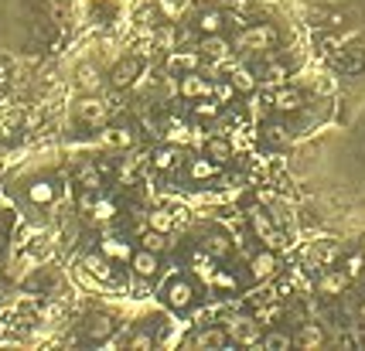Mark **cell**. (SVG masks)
Segmentation results:
<instances>
[{"label": "cell", "mask_w": 365, "mask_h": 351, "mask_svg": "<svg viewBox=\"0 0 365 351\" xmlns=\"http://www.w3.org/2000/svg\"><path fill=\"white\" fill-rule=\"evenodd\" d=\"M164 300H168V307H174V311H188L195 300V290L188 280H171L168 287H164Z\"/></svg>", "instance_id": "3"}, {"label": "cell", "mask_w": 365, "mask_h": 351, "mask_svg": "<svg viewBox=\"0 0 365 351\" xmlns=\"http://www.w3.org/2000/svg\"><path fill=\"white\" fill-rule=\"evenodd\" d=\"M301 102H304V96H301L297 89H277V93L270 96V106H273L277 113H290V109H301Z\"/></svg>", "instance_id": "9"}, {"label": "cell", "mask_w": 365, "mask_h": 351, "mask_svg": "<svg viewBox=\"0 0 365 351\" xmlns=\"http://www.w3.org/2000/svg\"><path fill=\"white\" fill-rule=\"evenodd\" d=\"M130 266H134L137 276H144V280H151V276L161 270V259H157L154 249H137L134 256H130Z\"/></svg>", "instance_id": "6"}, {"label": "cell", "mask_w": 365, "mask_h": 351, "mask_svg": "<svg viewBox=\"0 0 365 351\" xmlns=\"http://www.w3.org/2000/svg\"><path fill=\"white\" fill-rule=\"evenodd\" d=\"M76 113H79V119H86V123H93V126H96V123H103V119H106V102H103V99L86 96L82 102H79Z\"/></svg>", "instance_id": "10"}, {"label": "cell", "mask_w": 365, "mask_h": 351, "mask_svg": "<svg viewBox=\"0 0 365 351\" xmlns=\"http://www.w3.org/2000/svg\"><path fill=\"white\" fill-rule=\"evenodd\" d=\"M7 72H11V59H0V78L7 76Z\"/></svg>", "instance_id": "41"}, {"label": "cell", "mask_w": 365, "mask_h": 351, "mask_svg": "<svg viewBox=\"0 0 365 351\" xmlns=\"http://www.w3.org/2000/svg\"><path fill=\"white\" fill-rule=\"evenodd\" d=\"M164 246H168V239H164V232H157V229H151V232H144V249H154V253H164Z\"/></svg>", "instance_id": "30"}, {"label": "cell", "mask_w": 365, "mask_h": 351, "mask_svg": "<svg viewBox=\"0 0 365 351\" xmlns=\"http://www.w3.org/2000/svg\"><path fill=\"white\" fill-rule=\"evenodd\" d=\"M110 334H113V317L96 314V317H93V324H89V338H93V341H106Z\"/></svg>", "instance_id": "19"}, {"label": "cell", "mask_w": 365, "mask_h": 351, "mask_svg": "<svg viewBox=\"0 0 365 351\" xmlns=\"http://www.w3.org/2000/svg\"><path fill=\"white\" fill-rule=\"evenodd\" d=\"M103 253L110 256V259H130V246H127V239H103Z\"/></svg>", "instance_id": "22"}, {"label": "cell", "mask_w": 365, "mask_h": 351, "mask_svg": "<svg viewBox=\"0 0 365 351\" xmlns=\"http://www.w3.org/2000/svg\"><path fill=\"white\" fill-rule=\"evenodd\" d=\"M362 263H365V256H348V259H345V273L348 276H359V273H362Z\"/></svg>", "instance_id": "38"}, {"label": "cell", "mask_w": 365, "mask_h": 351, "mask_svg": "<svg viewBox=\"0 0 365 351\" xmlns=\"http://www.w3.org/2000/svg\"><path fill=\"white\" fill-rule=\"evenodd\" d=\"M198 28H202V35H219V31H222V14H219V11H209V14H202Z\"/></svg>", "instance_id": "28"}, {"label": "cell", "mask_w": 365, "mask_h": 351, "mask_svg": "<svg viewBox=\"0 0 365 351\" xmlns=\"http://www.w3.org/2000/svg\"><path fill=\"white\" fill-rule=\"evenodd\" d=\"M277 266H280V263H277V256L267 249V253H256V256H253L250 273L256 276V280H270V276L277 273Z\"/></svg>", "instance_id": "11"}, {"label": "cell", "mask_w": 365, "mask_h": 351, "mask_svg": "<svg viewBox=\"0 0 365 351\" xmlns=\"http://www.w3.org/2000/svg\"><path fill=\"white\" fill-rule=\"evenodd\" d=\"M294 345H301V348H321V345H325V331H321L318 324H304L301 334L294 338Z\"/></svg>", "instance_id": "16"}, {"label": "cell", "mask_w": 365, "mask_h": 351, "mask_svg": "<svg viewBox=\"0 0 365 351\" xmlns=\"http://www.w3.org/2000/svg\"><path fill=\"white\" fill-rule=\"evenodd\" d=\"M195 273H198V276H212V253L195 256Z\"/></svg>", "instance_id": "37"}, {"label": "cell", "mask_w": 365, "mask_h": 351, "mask_svg": "<svg viewBox=\"0 0 365 351\" xmlns=\"http://www.w3.org/2000/svg\"><path fill=\"white\" fill-rule=\"evenodd\" d=\"M103 140H106V143H120V147H130V143H134V137H130L127 130H106Z\"/></svg>", "instance_id": "34"}, {"label": "cell", "mask_w": 365, "mask_h": 351, "mask_svg": "<svg viewBox=\"0 0 365 351\" xmlns=\"http://www.w3.org/2000/svg\"><path fill=\"white\" fill-rule=\"evenodd\" d=\"M157 44H161V48H171L174 35H171V31H161V35H157Z\"/></svg>", "instance_id": "40"}, {"label": "cell", "mask_w": 365, "mask_h": 351, "mask_svg": "<svg viewBox=\"0 0 365 351\" xmlns=\"http://www.w3.org/2000/svg\"><path fill=\"white\" fill-rule=\"evenodd\" d=\"M178 160H181V150H174V147H161V150L154 154V167L157 171H171Z\"/></svg>", "instance_id": "23"}, {"label": "cell", "mask_w": 365, "mask_h": 351, "mask_svg": "<svg viewBox=\"0 0 365 351\" xmlns=\"http://www.w3.org/2000/svg\"><path fill=\"white\" fill-rule=\"evenodd\" d=\"M277 41V28L273 24H256V28H246L239 38H236V48L239 52H267Z\"/></svg>", "instance_id": "1"}, {"label": "cell", "mask_w": 365, "mask_h": 351, "mask_svg": "<svg viewBox=\"0 0 365 351\" xmlns=\"http://www.w3.org/2000/svg\"><path fill=\"white\" fill-rule=\"evenodd\" d=\"M205 253H212V259H215V256H219V259L229 256L232 253L229 239H226V235H212V239H205Z\"/></svg>", "instance_id": "25"}, {"label": "cell", "mask_w": 365, "mask_h": 351, "mask_svg": "<svg viewBox=\"0 0 365 351\" xmlns=\"http://www.w3.org/2000/svg\"><path fill=\"white\" fill-rule=\"evenodd\" d=\"M219 99H209V96H202L198 99V106H195V117L198 119H212V117H219Z\"/></svg>", "instance_id": "27"}, {"label": "cell", "mask_w": 365, "mask_h": 351, "mask_svg": "<svg viewBox=\"0 0 365 351\" xmlns=\"http://www.w3.org/2000/svg\"><path fill=\"white\" fill-rule=\"evenodd\" d=\"M205 154H209L215 164H229L232 160V143L226 137H212L209 143H205Z\"/></svg>", "instance_id": "14"}, {"label": "cell", "mask_w": 365, "mask_h": 351, "mask_svg": "<svg viewBox=\"0 0 365 351\" xmlns=\"http://www.w3.org/2000/svg\"><path fill=\"white\" fill-rule=\"evenodd\" d=\"M229 82L236 85V93H253L256 89V76H253L250 69H232Z\"/></svg>", "instance_id": "21"}, {"label": "cell", "mask_w": 365, "mask_h": 351, "mask_svg": "<svg viewBox=\"0 0 365 351\" xmlns=\"http://www.w3.org/2000/svg\"><path fill=\"white\" fill-rule=\"evenodd\" d=\"M263 137H267V143H273V147H284L287 143V126H280V123H267L263 126Z\"/></svg>", "instance_id": "26"}, {"label": "cell", "mask_w": 365, "mask_h": 351, "mask_svg": "<svg viewBox=\"0 0 365 351\" xmlns=\"http://www.w3.org/2000/svg\"><path fill=\"white\" fill-rule=\"evenodd\" d=\"M359 314H362V321H365V304H362V311H359Z\"/></svg>", "instance_id": "42"}, {"label": "cell", "mask_w": 365, "mask_h": 351, "mask_svg": "<svg viewBox=\"0 0 365 351\" xmlns=\"http://www.w3.org/2000/svg\"><path fill=\"white\" fill-rule=\"evenodd\" d=\"M82 266H86V270H89L93 276H96V280H103V283H110V280H113V259L103 253V249H99V253H89V256H86V259H82Z\"/></svg>", "instance_id": "5"}, {"label": "cell", "mask_w": 365, "mask_h": 351, "mask_svg": "<svg viewBox=\"0 0 365 351\" xmlns=\"http://www.w3.org/2000/svg\"><path fill=\"white\" fill-rule=\"evenodd\" d=\"M260 345L270 351H284V348H294V338H290L287 331H270L260 338Z\"/></svg>", "instance_id": "20"}, {"label": "cell", "mask_w": 365, "mask_h": 351, "mask_svg": "<svg viewBox=\"0 0 365 351\" xmlns=\"http://www.w3.org/2000/svg\"><path fill=\"white\" fill-rule=\"evenodd\" d=\"M137 76H140V59H123L113 65V76H110V82H113L116 89H127V85H134Z\"/></svg>", "instance_id": "4"}, {"label": "cell", "mask_w": 365, "mask_h": 351, "mask_svg": "<svg viewBox=\"0 0 365 351\" xmlns=\"http://www.w3.org/2000/svg\"><path fill=\"white\" fill-rule=\"evenodd\" d=\"M79 184H82V188H93V191H99V188H103V177H99V171L93 167V164H82V167H79Z\"/></svg>", "instance_id": "24"}, {"label": "cell", "mask_w": 365, "mask_h": 351, "mask_svg": "<svg viewBox=\"0 0 365 351\" xmlns=\"http://www.w3.org/2000/svg\"><path fill=\"white\" fill-rule=\"evenodd\" d=\"M174 225V218L171 212H164V208H157V212H151V229H157V232H164L168 235V229Z\"/></svg>", "instance_id": "29"}, {"label": "cell", "mask_w": 365, "mask_h": 351, "mask_svg": "<svg viewBox=\"0 0 365 351\" xmlns=\"http://www.w3.org/2000/svg\"><path fill=\"white\" fill-rule=\"evenodd\" d=\"M178 93L185 99H202V96H212V82L209 78H202L198 72H188V76L181 78V85H178Z\"/></svg>", "instance_id": "7"}, {"label": "cell", "mask_w": 365, "mask_h": 351, "mask_svg": "<svg viewBox=\"0 0 365 351\" xmlns=\"http://www.w3.org/2000/svg\"><path fill=\"white\" fill-rule=\"evenodd\" d=\"M345 287H348V273H325L318 280V293H325V297H338Z\"/></svg>", "instance_id": "13"}, {"label": "cell", "mask_w": 365, "mask_h": 351, "mask_svg": "<svg viewBox=\"0 0 365 351\" xmlns=\"http://www.w3.org/2000/svg\"><path fill=\"white\" fill-rule=\"evenodd\" d=\"M28 198H31L35 205H52V201H55V184H52V181H35V184L28 188Z\"/></svg>", "instance_id": "18"}, {"label": "cell", "mask_w": 365, "mask_h": 351, "mask_svg": "<svg viewBox=\"0 0 365 351\" xmlns=\"http://www.w3.org/2000/svg\"><path fill=\"white\" fill-rule=\"evenodd\" d=\"M253 229L260 232V239H263L267 246H280V242H284V239H280V232L270 225V218L263 212H253Z\"/></svg>", "instance_id": "12"}, {"label": "cell", "mask_w": 365, "mask_h": 351, "mask_svg": "<svg viewBox=\"0 0 365 351\" xmlns=\"http://www.w3.org/2000/svg\"><path fill=\"white\" fill-rule=\"evenodd\" d=\"M188 345L192 348H226L229 345V331L226 328H205L202 334H195Z\"/></svg>", "instance_id": "8"}, {"label": "cell", "mask_w": 365, "mask_h": 351, "mask_svg": "<svg viewBox=\"0 0 365 351\" xmlns=\"http://www.w3.org/2000/svg\"><path fill=\"white\" fill-rule=\"evenodd\" d=\"M226 331L236 345H256L260 341V321H253V317H232L229 324H226Z\"/></svg>", "instance_id": "2"}, {"label": "cell", "mask_w": 365, "mask_h": 351, "mask_svg": "<svg viewBox=\"0 0 365 351\" xmlns=\"http://www.w3.org/2000/svg\"><path fill=\"white\" fill-rule=\"evenodd\" d=\"M113 215H116L113 201H110V198H99L96 208H93V218H96V222H106V218H113Z\"/></svg>", "instance_id": "31"}, {"label": "cell", "mask_w": 365, "mask_h": 351, "mask_svg": "<svg viewBox=\"0 0 365 351\" xmlns=\"http://www.w3.org/2000/svg\"><path fill=\"white\" fill-rule=\"evenodd\" d=\"M96 201H99V191H93V188H82V195H79V208H82V212L93 215Z\"/></svg>", "instance_id": "33"}, {"label": "cell", "mask_w": 365, "mask_h": 351, "mask_svg": "<svg viewBox=\"0 0 365 351\" xmlns=\"http://www.w3.org/2000/svg\"><path fill=\"white\" fill-rule=\"evenodd\" d=\"M127 345H130V348H137V351H144V348H154V338H151V334H134V338H130V341H127Z\"/></svg>", "instance_id": "36"}, {"label": "cell", "mask_w": 365, "mask_h": 351, "mask_svg": "<svg viewBox=\"0 0 365 351\" xmlns=\"http://www.w3.org/2000/svg\"><path fill=\"white\" fill-rule=\"evenodd\" d=\"M202 52L209 55V59H226L232 52V44L226 38H219V35H205V41H202Z\"/></svg>", "instance_id": "17"}, {"label": "cell", "mask_w": 365, "mask_h": 351, "mask_svg": "<svg viewBox=\"0 0 365 351\" xmlns=\"http://www.w3.org/2000/svg\"><path fill=\"white\" fill-rule=\"evenodd\" d=\"M79 85H82L86 93H96V89H99V76L93 72V69H89V65H86V69L79 72Z\"/></svg>", "instance_id": "32"}, {"label": "cell", "mask_w": 365, "mask_h": 351, "mask_svg": "<svg viewBox=\"0 0 365 351\" xmlns=\"http://www.w3.org/2000/svg\"><path fill=\"white\" fill-rule=\"evenodd\" d=\"M171 65H174V69H195V59H192V55H181V59H174Z\"/></svg>", "instance_id": "39"}, {"label": "cell", "mask_w": 365, "mask_h": 351, "mask_svg": "<svg viewBox=\"0 0 365 351\" xmlns=\"http://www.w3.org/2000/svg\"><path fill=\"white\" fill-rule=\"evenodd\" d=\"M232 93H236V85H232V82H222V85H212V96L219 99V102H229Z\"/></svg>", "instance_id": "35"}, {"label": "cell", "mask_w": 365, "mask_h": 351, "mask_svg": "<svg viewBox=\"0 0 365 351\" xmlns=\"http://www.w3.org/2000/svg\"><path fill=\"white\" fill-rule=\"evenodd\" d=\"M188 174H192L195 181H209V177L219 174V164H215L209 154H205V157H195L192 167H188Z\"/></svg>", "instance_id": "15"}, {"label": "cell", "mask_w": 365, "mask_h": 351, "mask_svg": "<svg viewBox=\"0 0 365 351\" xmlns=\"http://www.w3.org/2000/svg\"><path fill=\"white\" fill-rule=\"evenodd\" d=\"M362 256H365V242H362Z\"/></svg>", "instance_id": "43"}]
</instances>
